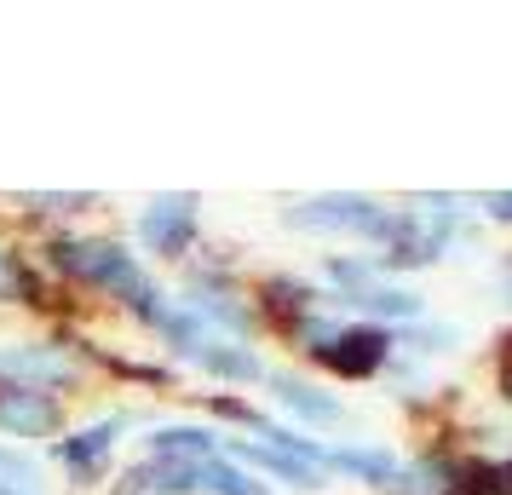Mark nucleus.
<instances>
[{
	"label": "nucleus",
	"instance_id": "nucleus-1",
	"mask_svg": "<svg viewBox=\"0 0 512 495\" xmlns=\"http://www.w3.org/2000/svg\"><path fill=\"white\" fill-rule=\"evenodd\" d=\"M41 265H47L52 277H64L70 288H87V294L116 300V306L127 311V317H139L150 334L162 329L167 306H173V294L144 271V260L127 242H116V236L47 231L41 236Z\"/></svg>",
	"mask_w": 512,
	"mask_h": 495
},
{
	"label": "nucleus",
	"instance_id": "nucleus-2",
	"mask_svg": "<svg viewBox=\"0 0 512 495\" xmlns=\"http://www.w3.org/2000/svg\"><path fill=\"white\" fill-rule=\"evenodd\" d=\"M288 334L311 352L317 369H328L340 380H369L392 357V334L386 329H374V323H334V317H323V306L311 311L305 323H294Z\"/></svg>",
	"mask_w": 512,
	"mask_h": 495
},
{
	"label": "nucleus",
	"instance_id": "nucleus-3",
	"mask_svg": "<svg viewBox=\"0 0 512 495\" xmlns=\"http://www.w3.org/2000/svg\"><path fill=\"white\" fill-rule=\"evenodd\" d=\"M121 495H265L254 472L236 461H133L121 478Z\"/></svg>",
	"mask_w": 512,
	"mask_h": 495
},
{
	"label": "nucleus",
	"instance_id": "nucleus-4",
	"mask_svg": "<svg viewBox=\"0 0 512 495\" xmlns=\"http://www.w3.org/2000/svg\"><path fill=\"white\" fill-rule=\"evenodd\" d=\"M0 386L70 398L87 386V357L64 340H0Z\"/></svg>",
	"mask_w": 512,
	"mask_h": 495
},
{
	"label": "nucleus",
	"instance_id": "nucleus-5",
	"mask_svg": "<svg viewBox=\"0 0 512 495\" xmlns=\"http://www.w3.org/2000/svg\"><path fill=\"white\" fill-rule=\"evenodd\" d=\"M127 415L121 409H110V415H98V421L87 426H64L58 438H52V461L70 472V484L75 490H93V484H104V472H110V455H116L121 444V432H127Z\"/></svg>",
	"mask_w": 512,
	"mask_h": 495
},
{
	"label": "nucleus",
	"instance_id": "nucleus-6",
	"mask_svg": "<svg viewBox=\"0 0 512 495\" xmlns=\"http://www.w3.org/2000/svg\"><path fill=\"white\" fill-rule=\"evenodd\" d=\"M133 236L156 260H190V248L202 236V202L196 196H150L133 219Z\"/></svg>",
	"mask_w": 512,
	"mask_h": 495
},
{
	"label": "nucleus",
	"instance_id": "nucleus-7",
	"mask_svg": "<svg viewBox=\"0 0 512 495\" xmlns=\"http://www.w3.org/2000/svg\"><path fill=\"white\" fill-rule=\"evenodd\" d=\"M386 213L374 196H311V202H294V208L282 213L294 231H340V236H369V242H380V231H386Z\"/></svg>",
	"mask_w": 512,
	"mask_h": 495
},
{
	"label": "nucleus",
	"instance_id": "nucleus-8",
	"mask_svg": "<svg viewBox=\"0 0 512 495\" xmlns=\"http://www.w3.org/2000/svg\"><path fill=\"white\" fill-rule=\"evenodd\" d=\"M70 426L64 415V398H47V392H12V386H0V438L12 444V438H58Z\"/></svg>",
	"mask_w": 512,
	"mask_h": 495
},
{
	"label": "nucleus",
	"instance_id": "nucleus-9",
	"mask_svg": "<svg viewBox=\"0 0 512 495\" xmlns=\"http://www.w3.org/2000/svg\"><path fill=\"white\" fill-rule=\"evenodd\" d=\"M213 455H225V438L196 421L150 426V438H144V461H213Z\"/></svg>",
	"mask_w": 512,
	"mask_h": 495
},
{
	"label": "nucleus",
	"instance_id": "nucleus-10",
	"mask_svg": "<svg viewBox=\"0 0 512 495\" xmlns=\"http://www.w3.org/2000/svg\"><path fill=\"white\" fill-rule=\"evenodd\" d=\"M225 461H236L242 472L282 478V484H294V490H323V472L305 467L300 455H288V449H277V444H248V438H236V444H225Z\"/></svg>",
	"mask_w": 512,
	"mask_h": 495
},
{
	"label": "nucleus",
	"instance_id": "nucleus-11",
	"mask_svg": "<svg viewBox=\"0 0 512 495\" xmlns=\"http://www.w3.org/2000/svg\"><path fill=\"white\" fill-rule=\"evenodd\" d=\"M185 363H196V369H202V375H213V380H231V386H254V380L271 375V369L259 363L254 346H242V340H225V334H213L208 346H196Z\"/></svg>",
	"mask_w": 512,
	"mask_h": 495
},
{
	"label": "nucleus",
	"instance_id": "nucleus-12",
	"mask_svg": "<svg viewBox=\"0 0 512 495\" xmlns=\"http://www.w3.org/2000/svg\"><path fill=\"white\" fill-rule=\"evenodd\" d=\"M265 386H271V398L288 409V415H300V421H311V426H340L346 421V403L334 398V392H317L311 380H294V375H265Z\"/></svg>",
	"mask_w": 512,
	"mask_h": 495
},
{
	"label": "nucleus",
	"instance_id": "nucleus-13",
	"mask_svg": "<svg viewBox=\"0 0 512 495\" xmlns=\"http://www.w3.org/2000/svg\"><path fill=\"white\" fill-rule=\"evenodd\" d=\"M259 306H265V317H271V323L294 329V323H305L311 311L323 306V294H317L311 283H300V277H265V288H259Z\"/></svg>",
	"mask_w": 512,
	"mask_h": 495
},
{
	"label": "nucleus",
	"instance_id": "nucleus-14",
	"mask_svg": "<svg viewBox=\"0 0 512 495\" xmlns=\"http://www.w3.org/2000/svg\"><path fill=\"white\" fill-rule=\"evenodd\" d=\"M323 467L334 472H351V478H363V484H374V490H392L397 478V461L392 449H369V444H340V449H323Z\"/></svg>",
	"mask_w": 512,
	"mask_h": 495
},
{
	"label": "nucleus",
	"instance_id": "nucleus-15",
	"mask_svg": "<svg viewBox=\"0 0 512 495\" xmlns=\"http://www.w3.org/2000/svg\"><path fill=\"white\" fill-rule=\"evenodd\" d=\"M461 490V467L449 455H420V461H403L392 478V495H455Z\"/></svg>",
	"mask_w": 512,
	"mask_h": 495
},
{
	"label": "nucleus",
	"instance_id": "nucleus-16",
	"mask_svg": "<svg viewBox=\"0 0 512 495\" xmlns=\"http://www.w3.org/2000/svg\"><path fill=\"white\" fill-rule=\"evenodd\" d=\"M346 306L374 311V317H420V294H409V288H386V283H369L363 294H346Z\"/></svg>",
	"mask_w": 512,
	"mask_h": 495
},
{
	"label": "nucleus",
	"instance_id": "nucleus-17",
	"mask_svg": "<svg viewBox=\"0 0 512 495\" xmlns=\"http://www.w3.org/2000/svg\"><path fill=\"white\" fill-rule=\"evenodd\" d=\"M455 495H512V461H472V467H461V490Z\"/></svg>",
	"mask_w": 512,
	"mask_h": 495
},
{
	"label": "nucleus",
	"instance_id": "nucleus-18",
	"mask_svg": "<svg viewBox=\"0 0 512 495\" xmlns=\"http://www.w3.org/2000/svg\"><path fill=\"white\" fill-rule=\"evenodd\" d=\"M35 478H41V461H35L29 449H18V444H6V438H0V490L35 495Z\"/></svg>",
	"mask_w": 512,
	"mask_h": 495
},
{
	"label": "nucleus",
	"instance_id": "nucleus-19",
	"mask_svg": "<svg viewBox=\"0 0 512 495\" xmlns=\"http://www.w3.org/2000/svg\"><path fill=\"white\" fill-rule=\"evenodd\" d=\"M18 208L52 213V219H75V213L98 208V196H87V190H75V196H18Z\"/></svg>",
	"mask_w": 512,
	"mask_h": 495
},
{
	"label": "nucleus",
	"instance_id": "nucleus-20",
	"mask_svg": "<svg viewBox=\"0 0 512 495\" xmlns=\"http://www.w3.org/2000/svg\"><path fill=\"white\" fill-rule=\"evenodd\" d=\"M478 208H484L489 219H501V225H512V190H489V196H478Z\"/></svg>",
	"mask_w": 512,
	"mask_h": 495
},
{
	"label": "nucleus",
	"instance_id": "nucleus-21",
	"mask_svg": "<svg viewBox=\"0 0 512 495\" xmlns=\"http://www.w3.org/2000/svg\"><path fill=\"white\" fill-rule=\"evenodd\" d=\"M12 260H18V248H0V288H6V271H12Z\"/></svg>",
	"mask_w": 512,
	"mask_h": 495
}]
</instances>
